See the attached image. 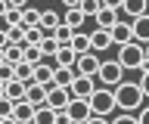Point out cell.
<instances>
[{
    "mask_svg": "<svg viewBox=\"0 0 149 124\" xmlns=\"http://www.w3.org/2000/svg\"><path fill=\"white\" fill-rule=\"evenodd\" d=\"M112 93H115L118 112H137L140 105L146 103V96H143V90H140V81H121V84L112 87Z\"/></svg>",
    "mask_w": 149,
    "mask_h": 124,
    "instance_id": "6da1fadb",
    "label": "cell"
},
{
    "mask_svg": "<svg viewBox=\"0 0 149 124\" xmlns=\"http://www.w3.org/2000/svg\"><path fill=\"white\" fill-rule=\"evenodd\" d=\"M115 53H118L115 59L121 62V68H124V71H137L140 62L146 59V44H140V40H130V44H121Z\"/></svg>",
    "mask_w": 149,
    "mask_h": 124,
    "instance_id": "7a4b0ae2",
    "label": "cell"
},
{
    "mask_svg": "<svg viewBox=\"0 0 149 124\" xmlns=\"http://www.w3.org/2000/svg\"><path fill=\"white\" fill-rule=\"evenodd\" d=\"M87 103H90V112L93 115H102V118H109L118 105H115V93H112V87H96L90 96H87Z\"/></svg>",
    "mask_w": 149,
    "mask_h": 124,
    "instance_id": "3957f363",
    "label": "cell"
},
{
    "mask_svg": "<svg viewBox=\"0 0 149 124\" xmlns=\"http://www.w3.org/2000/svg\"><path fill=\"white\" fill-rule=\"evenodd\" d=\"M96 81H100L102 87H115L124 81V68H121L118 59H102L100 62V71H96Z\"/></svg>",
    "mask_w": 149,
    "mask_h": 124,
    "instance_id": "277c9868",
    "label": "cell"
},
{
    "mask_svg": "<svg viewBox=\"0 0 149 124\" xmlns=\"http://www.w3.org/2000/svg\"><path fill=\"white\" fill-rule=\"evenodd\" d=\"M62 115L68 118V124H84L93 112H90V103H87V99H74L72 96V103L62 109Z\"/></svg>",
    "mask_w": 149,
    "mask_h": 124,
    "instance_id": "5b68a950",
    "label": "cell"
},
{
    "mask_svg": "<svg viewBox=\"0 0 149 124\" xmlns=\"http://www.w3.org/2000/svg\"><path fill=\"white\" fill-rule=\"evenodd\" d=\"M100 53H93V50H87V53H78V59H74V71L78 75H90L96 78V71H100Z\"/></svg>",
    "mask_w": 149,
    "mask_h": 124,
    "instance_id": "8992f818",
    "label": "cell"
},
{
    "mask_svg": "<svg viewBox=\"0 0 149 124\" xmlns=\"http://www.w3.org/2000/svg\"><path fill=\"white\" fill-rule=\"evenodd\" d=\"M68 103H72V90H68V87H59V84H50V87H47V105H50V109L62 112Z\"/></svg>",
    "mask_w": 149,
    "mask_h": 124,
    "instance_id": "52a82bcc",
    "label": "cell"
},
{
    "mask_svg": "<svg viewBox=\"0 0 149 124\" xmlns=\"http://www.w3.org/2000/svg\"><path fill=\"white\" fill-rule=\"evenodd\" d=\"M68 90H72L74 99H87V96L96 90V78H90V75H74V81L68 84Z\"/></svg>",
    "mask_w": 149,
    "mask_h": 124,
    "instance_id": "ba28073f",
    "label": "cell"
},
{
    "mask_svg": "<svg viewBox=\"0 0 149 124\" xmlns=\"http://www.w3.org/2000/svg\"><path fill=\"white\" fill-rule=\"evenodd\" d=\"M109 34H112V44H115V47L130 44V40H134V25H130V22H124V19H118V22L109 28Z\"/></svg>",
    "mask_w": 149,
    "mask_h": 124,
    "instance_id": "9c48e42d",
    "label": "cell"
},
{
    "mask_svg": "<svg viewBox=\"0 0 149 124\" xmlns=\"http://www.w3.org/2000/svg\"><path fill=\"white\" fill-rule=\"evenodd\" d=\"M115 44H112V34L109 28H93L90 31V50L93 53H102V50H112Z\"/></svg>",
    "mask_w": 149,
    "mask_h": 124,
    "instance_id": "30bf717a",
    "label": "cell"
},
{
    "mask_svg": "<svg viewBox=\"0 0 149 124\" xmlns=\"http://www.w3.org/2000/svg\"><path fill=\"white\" fill-rule=\"evenodd\" d=\"M25 99L34 105V109H37V105H47V87H44V84H34V81H28V84H25Z\"/></svg>",
    "mask_w": 149,
    "mask_h": 124,
    "instance_id": "8fae6325",
    "label": "cell"
},
{
    "mask_svg": "<svg viewBox=\"0 0 149 124\" xmlns=\"http://www.w3.org/2000/svg\"><path fill=\"white\" fill-rule=\"evenodd\" d=\"M74 59H78V53L65 44V47H59V50L53 53V65H56V68H74Z\"/></svg>",
    "mask_w": 149,
    "mask_h": 124,
    "instance_id": "7c38bea8",
    "label": "cell"
},
{
    "mask_svg": "<svg viewBox=\"0 0 149 124\" xmlns=\"http://www.w3.org/2000/svg\"><path fill=\"white\" fill-rule=\"evenodd\" d=\"M121 12H124L127 19H140V16L149 12V0H124V3H121Z\"/></svg>",
    "mask_w": 149,
    "mask_h": 124,
    "instance_id": "4fadbf2b",
    "label": "cell"
},
{
    "mask_svg": "<svg viewBox=\"0 0 149 124\" xmlns=\"http://www.w3.org/2000/svg\"><path fill=\"white\" fill-rule=\"evenodd\" d=\"M13 118H16L19 124H28L31 118H34V105L28 103V99H19V103H13Z\"/></svg>",
    "mask_w": 149,
    "mask_h": 124,
    "instance_id": "5bb4252c",
    "label": "cell"
},
{
    "mask_svg": "<svg viewBox=\"0 0 149 124\" xmlns=\"http://www.w3.org/2000/svg\"><path fill=\"white\" fill-rule=\"evenodd\" d=\"M31 124H59V112H56V109H50V105H37Z\"/></svg>",
    "mask_w": 149,
    "mask_h": 124,
    "instance_id": "9a60e30c",
    "label": "cell"
},
{
    "mask_svg": "<svg viewBox=\"0 0 149 124\" xmlns=\"http://www.w3.org/2000/svg\"><path fill=\"white\" fill-rule=\"evenodd\" d=\"M84 19H87V16L81 12V6H72V10H65L62 25H68L72 31H81V28H84Z\"/></svg>",
    "mask_w": 149,
    "mask_h": 124,
    "instance_id": "2e32d148",
    "label": "cell"
},
{
    "mask_svg": "<svg viewBox=\"0 0 149 124\" xmlns=\"http://www.w3.org/2000/svg\"><path fill=\"white\" fill-rule=\"evenodd\" d=\"M130 25H134V40L149 44V12L140 16V19H130Z\"/></svg>",
    "mask_w": 149,
    "mask_h": 124,
    "instance_id": "e0dca14e",
    "label": "cell"
},
{
    "mask_svg": "<svg viewBox=\"0 0 149 124\" xmlns=\"http://www.w3.org/2000/svg\"><path fill=\"white\" fill-rule=\"evenodd\" d=\"M93 22H96V28H112V25L118 22V10H109V6H102V10L93 16Z\"/></svg>",
    "mask_w": 149,
    "mask_h": 124,
    "instance_id": "ac0fdd59",
    "label": "cell"
},
{
    "mask_svg": "<svg viewBox=\"0 0 149 124\" xmlns=\"http://www.w3.org/2000/svg\"><path fill=\"white\" fill-rule=\"evenodd\" d=\"M3 96H6V99H13V103L25 99V81H19V78L6 81V90H3Z\"/></svg>",
    "mask_w": 149,
    "mask_h": 124,
    "instance_id": "d6986e66",
    "label": "cell"
},
{
    "mask_svg": "<svg viewBox=\"0 0 149 124\" xmlns=\"http://www.w3.org/2000/svg\"><path fill=\"white\" fill-rule=\"evenodd\" d=\"M59 22H62V16H59L56 10H40V28H44L47 34H53V28L59 25Z\"/></svg>",
    "mask_w": 149,
    "mask_h": 124,
    "instance_id": "ffe728a7",
    "label": "cell"
},
{
    "mask_svg": "<svg viewBox=\"0 0 149 124\" xmlns=\"http://www.w3.org/2000/svg\"><path fill=\"white\" fill-rule=\"evenodd\" d=\"M68 47H72L74 53H87V50H90V34H87V31H74Z\"/></svg>",
    "mask_w": 149,
    "mask_h": 124,
    "instance_id": "44dd1931",
    "label": "cell"
},
{
    "mask_svg": "<svg viewBox=\"0 0 149 124\" xmlns=\"http://www.w3.org/2000/svg\"><path fill=\"white\" fill-rule=\"evenodd\" d=\"M74 68H53V84H59V87H68L74 81Z\"/></svg>",
    "mask_w": 149,
    "mask_h": 124,
    "instance_id": "7402d4cb",
    "label": "cell"
},
{
    "mask_svg": "<svg viewBox=\"0 0 149 124\" xmlns=\"http://www.w3.org/2000/svg\"><path fill=\"white\" fill-rule=\"evenodd\" d=\"M22 50H25V44H6V47H3V56H6L9 65L22 62Z\"/></svg>",
    "mask_w": 149,
    "mask_h": 124,
    "instance_id": "603a6c76",
    "label": "cell"
},
{
    "mask_svg": "<svg viewBox=\"0 0 149 124\" xmlns=\"http://www.w3.org/2000/svg\"><path fill=\"white\" fill-rule=\"evenodd\" d=\"M13 71H16L13 78H19V81H25V84H28V81H31V75H34V65L22 59V62H16V65H13Z\"/></svg>",
    "mask_w": 149,
    "mask_h": 124,
    "instance_id": "cb8c5ba5",
    "label": "cell"
},
{
    "mask_svg": "<svg viewBox=\"0 0 149 124\" xmlns=\"http://www.w3.org/2000/svg\"><path fill=\"white\" fill-rule=\"evenodd\" d=\"M22 59H25V62H31V65H37V62H44V53H40V47H34V44H25Z\"/></svg>",
    "mask_w": 149,
    "mask_h": 124,
    "instance_id": "d4e9b609",
    "label": "cell"
},
{
    "mask_svg": "<svg viewBox=\"0 0 149 124\" xmlns=\"http://www.w3.org/2000/svg\"><path fill=\"white\" fill-rule=\"evenodd\" d=\"M72 34H74V31L68 28V25H62V22H59V25L53 28V37L59 40V47H65V44H72Z\"/></svg>",
    "mask_w": 149,
    "mask_h": 124,
    "instance_id": "484cf974",
    "label": "cell"
},
{
    "mask_svg": "<svg viewBox=\"0 0 149 124\" xmlns=\"http://www.w3.org/2000/svg\"><path fill=\"white\" fill-rule=\"evenodd\" d=\"M44 34H47V31L40 28V25H28V28H25V44H34V47H37V44L44 40Z\"/></svg>",
    "mask_w": 149,
    "mask_h": 124,
    "instance_id": "4316f807",
    "label": "cell"
},
{
    "mask_svg": "<svg viewBox=\"0 0 149 124\" xmlns=\"http://www.w3.org/2000/svg\"><path fill=\"white\" fill-rule=\"evenodd\" d=\"M6 40L9 44H25V25H9L6 28Z\"/></svg>",
    "mask_w": 149,
    "mask_h": 124,
    "instance_id": "83f0119b",
    "label": "cell"
},
{
    "mask_svg": "<svg viewBox=\"0 0 149 124\" xmlns=\"http://www.w3.org/2000/svg\"><path fill=\"white\" fill-rule=\"evenodd\" d=\"M37 47H40V53H44V56H53L56 50H59V40H56L53 34H44V40H40Z\"/></svg>",
    "mask_w": 149,
    "mask_h": 124,
    "instance_id": "f1b7e54d",
    "label": "cell"
},
{
    "mask_svg": "<svg viewBox=\"0 0 149 124\" xmlns=\"http://www.w3.org/2000/svg\"><path fill=\"white\" fill-rule=\"evenodd\" d=\"M22 25H40V10H34V6H25L22 10Z\"/></svg>",
    "mask_w": 149,
    "mask_h": 124,
    "instance_id": "f546056e",
    "label": "cell"
},
{
    "mask_svg": "<svg viewBox=\"0 0 149 124\" xmlns=\"http://www.w3.org/2000/svg\"><path fill=\"white\" fill-rule=\"evenodd\" d=\"M102 10V0H81V12L84 16H96Z\"/></svg>",
    "mask_w": 149,
    "mask_h": 124,
    "instance_id": "4dcf8cb0",
    "label": "cell"
},
{
    "mask_svg": "<svg viewBox=\"0 0 149 124\" xmlns=\"http://www.w3.org/2000/svg\"><path fill=\"white\" fill-rule=\"evenodd\" d=\"M3 19H6V25H22V10H13V6H9V10L3 12Z\"/></svg>",
    "mask_w": 149,
    "mask_h": 124,
    "instance_id": "1f68e13d",
    "label": "cell"
},
{
    "mask_svg": "<svg viewBox=\"0 0 149 124\" xmlns=\"http://www.w3.org/2000/svg\"><path fill=\"white\" fill-rule=\"evenodd\" d=\"M112 124H137V112H121V115H115Z\"/></svg>",
    "mask_w": 149,
    "mask_h": 124,
    "instance_id": "d6a6232c",
    "label": "cell"
},
{
    "mask_svg": "<svg viewBox=\"0 0 149 124\" xmlns=\"http://www.w3.org/2000/svg\"><path fill=\"white\" fill-rule=\"evenodd\" d=\"M13 75H16V71H13V65H9V62H0V81L6 84V81H13Z\"/></svg>",
    "mask_w": 149,
    "mask_h": 124,
    "instance_id": "836d02e7",
    "label": "cell"
},
{
    "mask_svg": "<svg viewBox=\"0 0 149 124\" xmlns=\"http://www.w3.org/2000/svg\"><path fill=\"white\" fill-rule=\"evenodd\" d=\"M9 115H13V99L0 96V118H9Z\"/></svg>",
    "mask_w": 149,
    "mask_h": 124,
    "instance_id": "e575fe53",
    "label": "cell"
},
{
    "mask_svg": "<svg viewBox=\"0 0 149 124\" xmlns=\"http://www.w3.org/2000/svg\"><path fill=\"white\" fill-rule=\"evenodd\" d=\"M137 124H149V103H143L137 109Z\"/></svg>",
    "mask_w": 149,
    "mask_h": 124,
    "instance_id": "d590c367",
    "label": "cell"
},
{
    "mask_svg": "<svg viewBox=\"0 0 149 124\" xmlns=\"http://www.w3.org/2000/svg\"><path fill=\"white\" fill-rule=\"evenodd\" d=\"M140 90H143V96L149 99V71H143V75H140Z\"/></svg>",
    "mask_w": 149,
    "mask_h": 124,
    "instance_id": "8d00e7d4",
    "label": "cell"
},
{
    "mask_svg": "<svg viewBox=\"0 0 149 124\" xmlns=\"http://www.w3.org/2000/svg\"><path fill=\"white\" fill-rule=\"evenodd\" d=\"M84 124H112V121H109V118H102V115H90Z\"/></svg>",
    "mask_w": 149,
    "mask_h": 124,
    "instance_id": "74e56055",
    "label": "cell"
},
{
    "mask_svg": "<svg viewBox=\"0 0 149 124\" xmlns=\"http://www.w3.org/2000/svg\"><path fill=\"white\" fill-rule=\"evenodd\" d=\"M121 3H124V0H102V6H109V10H118V12H121Z\"/></svg>",
    "mask_w": 149,
    "mask_h": 124,
    "instance_id": "f35d334b",
    "label": "cell"
},
{
    "mask_svg": "<svg viewBox=\"0 0 149 124\" xmlns=\"http://www.w3.org/2000/svg\"><path fill=\"white\" fill-rule=\"evenodd\" d=\"M6 3L13 6V10H25V6H28V0H6Z\"/></svg>",
    "mask_w": 149,
    "mask_h": 124,
    "instance_id": "ab89813d",
    "label": "cell"
},
{
    "mask_svg": "<svg viewBox=\"0 0 149 124\" xmlns=\"http://www.w3.org/2000/svg\"><path fill=\"white\" fill-rule=\"evenodd\" d=\"M62 6H65V10H72V6H81V0H62Z\"/></svg>",
    "mask_w": 149,
    "mask_h": 124,
    "instance_id": "60d3db41",
    "label": "cell"
},
{
    "mask_svg": "<svg viewBox=\"0 0 149 124\" xmlns=\"http://www.w3.org/2000/svg\"><path fill=\"white\" fill-rule=\"evenodd\" d=\"M6 44H9V40H6V31H0V50L6 47Z\"/></svg>",
    "mask_w": 149,
    "mask_h": 124,
    "instance_id": "b9f144b4",
    "label": "cell"
},
{
    "mask_svg": "<svg viewBox=\"0 0 149 124\" xmlns=\"http://www.w3.org/2000/svg\"><path fill=\"white\" fill-rule=\"evenodd\" d=\"M0 124H19V121L13 118V115H9V118H0Z\"/></svg>",
    "mask_w": 149,
    "mask_h": 124,
    "instance_id": "7bdbcfd3",
    "label": "cell"
},
{
    "mask_svg": "<svg viewBox=\"0 0 149 124\" xmlns=\"http://www.w3.org/2000/svg\"><path fill=\"white\" fill-rule=\"evenodd\" d=\"M6 10H9V3H6V0H0V16H3Z\"/></svg>",
    "mask_w": 149,
    "mask_h": 124,
    "instance_id": "ee69618b",
    "label": "cell"
},
{
    "mask_svg": "<svg viewBox=\"0 0 149 124\" xmlns=\"http://www.w3.org/2000/svg\"><path fill=\"white\" fill-rule=\"evenodd\" d=\"M3 90H6V84H3V81H0V96H3Z\"/></svg>",
    "mask_w": 149,
    "mask_h": 124,
    "instance_id": "f6af8a7d",
    "label": "cell"
},
{
    "mask_svg": "<svg viewBox=\"0 0 149 124\" xmlns=\"http://www.w3.org/2000/svg\"><path fill=\"white\" fill-rule=\"evenodd\" d=\"M146 59H149V44H146Z\"/></svg>",
    "mask_w": 149,
    "mask_h": 124,
    "instance_id": "bcb514c9",
    "label": "cell"
},
{
    "mask_svg": "<svg viewBox=\"0 0 149 124\" xmlns=\"http://www.w3.org/2000/svg\"><path fill=\"white\" fill-rule=\"evenodd\" d=\"M28 124H31V121H28Z\"/></svg>",
    "mask_w": 149,
    "mask_h": 124,
    "instance_id": "7dc6e473",
    "label": "cell"
}]
</instances>
